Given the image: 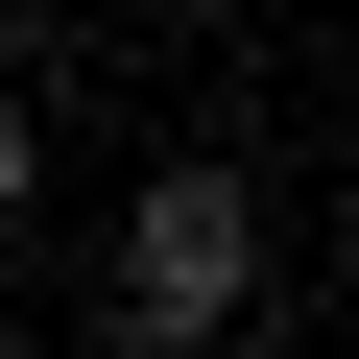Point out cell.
Returning <instances> with one entry per match:
<instances>
[{
    "label": "cell",
    "instance_id": "1",
    "mask_svg": "<svg viewBox=\"0 0 359 359\" xmlns=\"http://www.w3.org/2000/svg\"><path fill=\"white\" fill-rule=\"evenodd\" d=\"M96 335H120V359H216V335H264V168H240V144H168L144 192H120Z\"/></svg>",
    "mask_w": 359,
    "mask_h": 359
},
{
    "label": "cell",
    "instance_id": "2",
    "mask_svg": "<svg viewBox=\"0 0 359 359\" xmlns=\"http://www.w3.org/2000/svg\"><path fill=\"white\" fill-rule=\"evenodd\" d=\"M48 216V96H25V0H0V240Z\"/></svg>",
    "mask_w": 359,
    "mask_h": 359
}]
</instances>
